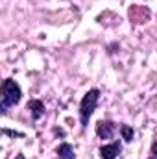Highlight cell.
I'll return each instance as SVG.
<instances>
[{
    "instance_id": "obj_6",
    "label": "cell",
    "mask_w": 157,
    "mask_h": 159,
    "mask_svg": "<svg viewBox=\"0 0 157 159\" xmlns=\"http://www.w3.org/2000/svg\"><path fill=\"white\" fill-rule=\"evenodd\" d=\"M74 157H76L74 148H72L69 143L59 144V148H57V159H74Z\"/></svg>"
},
{
    "instance_id": "obj_2",
    "label": "cell",
    "mask_w": 157,
    "mask_h": 159,
    "mask_svg": "<svg viewBox=\"0 0 157 159\" xmlns=\"http://www.w3.org/2000/svg\"><path fill=\"white\" fill-rule=\"evenodd\" d=\"M98 100H100V91L98 89H89L85 93V96L81 98V104H79V122H81V128L85 129L89 119L92 117L96 106H98Z\"/></svg>"
},
{
    "instance_id": "obj_8",
    "label": "cell",
    "mask_w": 157,
    "mask_h": 159,
    "mask_svg": "<svg viewBox=\"0 0 157 159\" xmlns=\"http://www.w3.org/2000/svg\"><path fill=\"white\" fill-rule=\"evenodd\" d=\"M152 156H155V157H157V143L152 144Z\"/></svg>"
},
{
    "instance_id": "obj_7",
    "label": "cell",
    "mask_w": 157,
    "mask_h": 159,
    "mask_svg": "<svg viewBox=\"0 0 157 159\" xmlns=\"http://www.w3.org/2000/svg\"><path fill=\"white\" fill-rule=\"evenodd\" d=\"M120 135H122V139H124L126 143H131V141H133V137H135V131H133V128H131V126L122 124V126H120Z\"/></svg>"
},
{
    "instance_id": "obj_1",
    "label": "cell",
    "mask_w": 157,
    "mask_h": 159,
    "mask_svg": "<svg viewBox=\"0 0 157 159\" xmlns=\"http://www.w3.org/2000/svg\"><path fill=\"white\" fill-rule=\"evenodd\" d=\"M20 96H22L20 85L11 78L4 80V83H2V102H0L2 113H6L11 106H17L20 102Z\"/></svg>"
},
{
    "instance_id": "obj_10",
    "label": "cell",
    "mask_w": 157,
    "mask_h": 159,
    "mask_svg": "<svg viewBox=\"0 0 157 159\" xmlns=\"http://www.w3.org/2000/svg\"><path fill=\"white\" fill-rule=\"evenodd\" d=\"M150 159H157V157H155V156H152V157H150Z\"/></svg>"
},
{
    "instance_id": "obj_9",
    "label": "cell",
    "mask_w": 157,
    "mask_h": 159,
    "mask_svg": "<svg viewBox=\"0 0 157 159\" xmlns=\"http://www.w3.org/2000/svg\"><path fill=\"white\" fill-rule=\"evenodd\" d=\"M15 159H24V156H22V154H19V156H17Z\"/></svg>"
},
{
    "instance_id": "obj_4",
    "label": "cell",
    "mask_w": 157,
    "mask_h": 159,
    "mask_svg": "<svg viewBox=\"0 0 157 159\" xmlns=\"http://www.w3.org/2000/svg\"><path fill=\"white\" fill-rule=\"evenodd\" d=\"M120 152H122V144H120V143L104 144V146L100 148V157L102 159H117Z\"/></svg>"
},
{
    "instance_id": "obj_3",
    "label": "cell",
    "mask_w": 157,
    "mask_h": 159,
    "mask_svg": "<svg viewBox=\"0 0 157 159\" xmlns=\"http://www.w3.org/2000/svg\"><path fill=\"white\" fill-rule=\"evenodd\" d=\"M115 131H117V124L113 120H100L96 124V135L100 139H113Z\"/></svg>"
},
{
    "instance_id": "obj_5",
    "label": "cell",
    "mask_w": 157,
    "mask_h": 159,
    "mask_svg": "<svg viewBox=\"0 0 157 159\" xmlns=\"http://www.w3.org/2000/svg\"><path fill=\"white\" fill-rule=\"evenodd\" d=\"M28 109H30L34 120H39L41 117L44 115V104H43L41 100H30V102H28Z\"/></svg>"
}]
</instances>
